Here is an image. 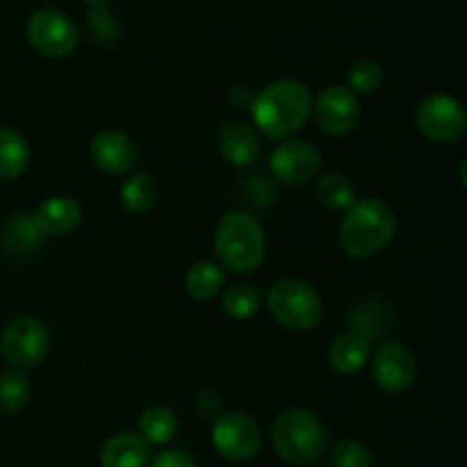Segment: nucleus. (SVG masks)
Instances as JSON below:
<instances>
[{
  "instance_id": "obj_1",
  "label": "nucleus",
  "mask_w": 467,
  "mask_h": 467,
  "mask_svg": "<svg viewBox=\"0 0 467 467\" xmlns=\"http://www.w3.org/2000/svg\"><path fill=\"white\" fill-rule=\"evenodd\" d=\"M313 109L308 87L296 80H278L265 87L254 100V121L272 140L301 130Z\"/></svg>"
},
{
  "instance_id": "obj_2",
  "label": "nucleus",
  "mask_w": 467,
  "mask_h": 467,
  "mask_svg": "<svg viewBox=\"0 0 467 467\" xmlns=\"http://www.w3.org/2000/svg\"><path fill=\"white\" fill-rule=\"evenodd\" d=\"M395 231V213L381 199H360L342 219L340 246L349 258H374L390 244Z\"/></svg>"
},
{
  "instance_id": "obj_3",
  "label": "nucleus",
  "mask_w": 467,
  "mask_h": 467,
  "mask_svg": "<svg viewBox=\"0 0 467 467\" xmlns=\"http://www.w3.org/2000/svg\"><path fill=\"white\" fill-rule=\"evenodd\" d=\"M214 251L223 267L231 272H254L263 265L267 251L263 226L246 213L226 214L214 233Z\"/></svg>"
},
{
  "instance_id": "obj_4",
  "label": "nucleus",
  "mask_w": 467,
  "mask_h": 467,
  "mask_svg": "<svg viewBox=\"0 0 467 467\" xmlns=\"http://www.w3.org/2000/svg\"><path fill=\"white\" fill-rule=\"evenodd\" d=\"M274 450L292 465H308L327 450L328 433L322 420L306 409L283 410L272 429Z\"/></svg>"
},
{
  "instance_id": "obj_5",
  "label": "nucleus",
  "mask_w": 467,
  "mask_h": 467,
  "mask_svg": "<svg viewBox=\"0 0 467 467\" xmlns=\"http://www.w3.org/2000/svg\"><path fill=\"white\" fill-rule=\"evenodd\" d=\"M269 313L281 327L292 331H310L319 324L324 313L322 299L317 292L304 281L283 278L269 290Z\"/></svg>"
},
{
  "instance_id": "obj_6",
  "label": "nucleus",
  "mask_w": 467,
  "mask_h": 467,
  "mask_svg": "<svg viewBox=\"0 0 467 467\" xmlns=\"http://www.w3.org/2000/svg\"><path fill=\"white\" fill-rule=\"evenodd\" d=\"M50 347V333L41 319L16 317L7 324L3 337H0V351L5 360L16 369L36 368L46 358Z\"/></svg>"
},
{
  "instance_id": "obj_7",
  "label": "nucleus",
  "mask_w": 467,
  "mask_h": 467,
  "mask_svg": "<svg viewBox=\"0 0 467 467\" xmlns=\"http://www.w3.org/2000/svg\"><path fill=\"white\" fill-rule=\"evenodd\" d=\"M78 27L57 9H39L27 21V41L44 57H67L78 46Z\"/></svg>"
},
{
  "instance_id": "obj_8",
  "label": "nucleus",
  "mask_w": 467,
  "mask_h": 467,
  "mask_svg": "<svg viewBox=\"0 0 467 467\" xmlns=\"http://www.w3.org/2000/svg\"><path fill=\"white\" fill-rule=\"evenodd\" d=\"M415 121H418V128L424 137L441 141V144L461 140L467 130L465 108L447 94L427 96L418 105Z\"/></svg>"
},
{
  "instance_id": "obj_9",
  "label": "nucleus",
  "mask_w": 467,
  "mask_h": 467,
  "mask_svg": "<svg viewBox=\"0 0 467 467\" xmlns=\"http://www.w3.org/2000/svg\"><path fill=\"white\" fill-rule=\"evenodd\" d=\"M213 442L228 461H251L263 447V431L258 422L244 413H226L214 422Z\"/></svg>"
},
{
  "instance_id": "obj_10",
  "label": "nucleus",
  "mask_w": 467,
  "mask_h": 467,
  "mask_svg": "<svg viewBox=\"0 0 467 467\" xmlns=\"http://www.w3.org/2000/svg\"><path fill=\"white\" fill-rule=\"evenodd\" d=\"M313 112L319 130L331 137H340L354 130L360 119V105L358 99L347 87L331 85L317 96Z\"/></svg>"
},
{
  "instance_id": "obj_11",
  "label": "nucleus",
  "mask_w": 467,
  "mask_h": 467,
  "mask_svg": "<svg viewBox=\"0 0 467 467\" xmlns=\"http://www.w3.org/2000/svg\"><path fill=\"white\" fill-rule=\"evenodd\" d=\"M377 386L388 395H401L409 390L418 377L415 356L401 342H388L377 351L372 363Z\"/></svg>"
},
{
  "instance_id": "obj_12",
  "label": "nucleus",
  "mask_w": 467,
  "mask_h": 467,
  "mask_svg": "<svg viewBox=\"0 0 467 467\" xmlns=\"http://www.w3.org/2000/svg\"><path fill=\"white\" fill-rule=\"evenodd\" d=\"M274 176L287 185H304V182L313 181L319 171V158L317 149L306 141H285L278 146L269 158Z\"/></svg>"
},
{
  "instance_id": "obj_13",
  "label": "nucleus",
  "mask_w": 467,
  "mask_h": 467,
  "mask_svg": "<svg viewBox=\"0 0 467 467\" xmlns=\"http://www.w3.org/2000/svg\"><path fill=\"white\" fill-rule=\"evenodd\" d=\"M91 160L108 176H123L137 162V149L121 130H103L91 141Z\"/></svg>"
},
{
  "instance_id": "obj_14",
  "label": "nucleus",
  "mask_w": 467,
  "mask_h": 467,
  "mask_svg": "<svg viewBox=\"0 0 467 467\" xmlns=\"http://www.w3.org/2000/svg\"><path fill=\"white\" fill-rule=\"evenodd\" d=\"M80 205L71 196H50L39 205L32 223L39 231V235L64 237L73 233L80 223Z\"/></svg>"
},
{
  "instance_id": "obj_15",
  "label": "nucleus",
  "mask_w": 467,
  "mask_h": 467,
  "mask_svg": "<svg viewBox=\"0 0 467 467\" xmlns=\"http://www.w3.org/2000/svg\"><path fill=\"white\" fill-rule=\"evenodd\" d=\"M219 150L228 164L246 167L258 158L260 140L249 123L231 121L223 126L222 135H219Z\"/></svg>"
},
{
  "instance_id": "obj_16",
  "label": "nucleus",
  "mask_w": 467,
  "mask_h": 467,
  "mask_svg": "<svg viewBox=\"0 0 467 467\" xmlns=\"http://www.w3.org/2000/svg\"><path fill=\"white\" fill-rule=\"evenodd\" d=\"M369 337L365 333H342L328 347V365L337 374H356L369 360Z\"/></svg>"
},
{
  "instance_id": "obj_17",
  "label": "nucleus",
  "mask_w": 467,
  "mask_h": 467,
  "mask_svg": "<svg viewBox=\"0 0 467 467\" xmlns=\"http://www.w3.org/2000/svg\"><path fill=\"white\" fill-rule=\"evenodd\" d=\"M149 459V442L135 433L112 436L100 450V467H146Z\"/></svg>"
},
{
  "instance_id": "obj_18",
  "label": "nucleus",
  "mask_w": 467,
  "mask_h": 467,
  "mask_svg": "<svg viewBox=\"0 0 467 467\" xmlns=\"http://www.w3.org/2000/svg\"><path fill=\"white\" fill-rule=\"evenodd\" d=\"M30 164V144L12 128H0V181L18 178Z\"/></svg>"
},
{
  "instance_id": "obj_19",
  "label": "nucleus",
  "mask_w": 467,
  "mask_h": 467,
  "mask_svg": "<svg viewBox=\"0 0 467 467\" xmlns=\"http://www.w3.org/2000/svg\"><path fill=\"white\" fill-rule=\"evenodd\" d=\"M158 194H160L158 182L153 181L150 173H144V171L128 178V181L123 182L121 192H119L123 208L132 214L150 213L153 205L158 203Z\"/></svg>"
},
{
  "instance_id": "obj_20",
  "label": "nucleus",
  "mask_w": 467,
  "mask_h": 467,
  "mask_svg": "<svg viewBox=\"0 0 467 467\" xmlns=\"http://www.w3.org/2000/svg\"><path fill=\"white\" fill-rule=\"evenodd\" d=\"M187 292H190L194 299L208 301L214 299L219 292L226 285V276H223V269L219 265L210 263V260H201V263L192 265L190 272L185 278Z\"/></svg>"
},
{
  "instance_id": "obj_21",
  "label": "nucleus",
  "mask_w": 467,
  "mask_h": 467,
  "mask_svg": "<svg viewBox=\"0 0 467 467\" xmlns=\"http://www.w3.org/2000/svg\"><path fill=\"white\" fill-rule=\"evenodd\" d=\"M178 420L176 413L167 406H149L140 415V433L141 441L153 442V445H164L176 436Z\"/></svg>"
},
{
  "instance_id": "obj_22",
  "label": "nucleus",
  "mask_w": 467,
  "mask_h": 467,
  "mask_svg": "<svg viewBox=\"0 0 467 467\" xmlns=\"http://www.w3.org/2000/svg\"><path fill=\"white\" fill-rule=\"evenodd\" d=\"M317 199L333 213H347L356 203V192L345 173H327L317 182Z\"/></svg>"
},
{
  "instance_id": "obj_23",
  "label": "nucleus",
  "mask_w": 467,
  "mask_h": 467,
  "mask_svg": "<svg viewBox=\"0 0 467 467\" xmlns=\"http://www.w3.org/2000/svg\"><path fill=\"white\" fill-rule=\"evenodd\" d=\"M263 304V295L255 285H246V283H237V285L228 287L223 295V313L233 319H249L254 317Z\"/></svg>"
},
{
  "instance_id": "obj_24",
  "label": "nucleus",
  "mask_w": 467,
  "mask_h": 467,
  "mask_svg": "<svg viewBox=\"0 0 467 467\" xmlns=\"http://www.w3.org/2000/svg\"><path fill=\"white\" fill-rule=\"evenodd\" d=\"M30 400V381L21 369H9L0 374V410L18 413Z\"/></svg>"
},
{
  "instance_id": "obj_25",
  "label": "nucleus",
  "mask_w": 467,
  "mask_h": 467,
  "mask_svg": "<svg viewBox=\"0 0 467 467\" xmlns=\"http://www.w3.org/2000/svg\"><path fill=\"white\" fill-rule=\"evenodd\" d=\"M383 82V68L381 64L374 59H358L351 64L349 73H347V89L354 96H368L381 87Z\"/></svg>"
},
{
  "instance_id": "obj_26",
  "label": "nucleus",
  "mask_w": 467,
  "mask_h": 467,
  "mask_svg": "<svg viewBox=\"0 0 467 467\" xmlns=\"http://www.w3.org/2000/svg\"><path fill=\"white\" fill-rule=\"evenodd\" d=\"M333 467H374V456L363 442L342 441L331 450Z\"/></svg>"
},
{
  "instance_id": "obj_27",
  "label": "nucleus",
  "mask_w": 467,
  "mask_h": 467,
  "mask_svg": "<svg viewBox=\"0 0 467 467\" xmlns=\"http://www.w3.org/2000/svg\"><path fill=\"white\" fill-rule=\"evenodd\" d=\"M150 467H196V463L192 461L190 454H185V451L169 450L162 451V454L150 463Z\"/></svg>"
},
{
  "instance_id": "obj_28",
  "label": "nucleus",
  "mask_w": 467,
  "mask_h": 467,
  "mask_svg": "<svg viewBox=\"0 0 467 467\" xmlns=\"http://www.w3.org/2000/svg\"><path fill=\"white\" fill-rule=\"evenodd\" d=\"M89 5H96V7H103V5H108L109 0H87Z\"/></svg>"
}]
</instances>
